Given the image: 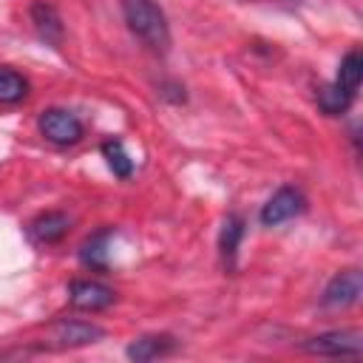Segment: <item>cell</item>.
Masks as SVG:
<instances>
[{
    "label": "cell",
    "instance_id": "1",
    "mask_svg": "<svg viewBox=\"0 0 363 363\" xmlns=\"http://www.w3.org/2000/svg\"><path fill=\"white\" fill-rule=\"evenodd\" d=\"M122 14H125L128 28L150 51H167V45H170V28H167L164 11L153 0H122Z\"/></svg>",
    "mask_w": 363,
    "mask_h": 363
},
{
    "label": "cell",
    "instance_id": "2",
    "mask_svg": "<svg viewBox=\"0 0 363 363\" xmlns=\"http://www.w3.org/2000/svg\"><path fill=\"white\" fill-rule=\"evenodd\" d=\"M303 349L309 354H323V357H357L363 354V335L357 329H332L303 340Z\"/></svg>",
    "mask_w": 363,
    "mask_h": 363
},
{
    "label": "cell",
    "instance_id": "3",
    "mask_svg": "<svg viewBox=\"0 0 363 363\" xmlns=\"http://www.w3.org/2000/svg\"><path fill=\"white\" fill-rule=\"evenodd\" d=\"M37 125H40V133L54 145H74L82 139V122L71 111H62V108L43 111Z\"/></svg>",
    "mask_w": 363,
    "mask_h": 363
},
{
    "label": "cell",
    "instance_id": "4",
    "mask_svg": "<svg viewBox=\"0 0 363 363\" xmlns=\"http://www.w3.org/2000/svg\"><path fill=\"white\" fill-rule=\"evenodd\" d=\"M301 210H303V196H301V190H295V187H281V190H275V193L267 199V204L261 207V224H264V227H278V224L289 221L292 216H298Z\"/></svg>",
    "mask_w": 363,
    "mask_h": 363
},
{
    "label": "cell",
    "instance_id": "5",
    "mask_svg": "<svg viewBox=\"0 0 363 363\" xmlns=\"http://www.w3.org/2000/svg\"><path fill=\"white\" fill-rule=\"evenodd\" d=\"M68 301L79 312H99L108 309L116 301V292L99 281H71L68 286Z\"/></svg>",
    "mask_w": 363,
    "mask_h": 363
},
{
    "label": "cell",
    "instance_id": "6",
    "mask_svg": "<svg viewBox=\"0 0 363 363\" xmlns=\"http://www.w3.org/2000/svg\"><path fill=\"white\" fill-rule=\"evenodd\" d=\"M105 332L94 323H85V320H60L54 323L51 329V346L54 349H74V346H88V343H96Z\"/></svg>",
    "mask_w": 363,
    "mask_h": 363
},
{
    "label": "cell",
    "instance_id": "7",
    "mask_svg": "<svg viewBox=\"0 0 363 363\" xmlns=\"http://www.w3.org/2000/svg\"><path fill=\"white\" fill-rule=\"evenodd\" d=\"M360 292H363V278H360V272H357V269H343V272H337V275L326 284V289H323V303H326V306H335V309H343V306L357 303Z\"/></svg>",
    "mask_w": 363,
    "mask_h": 363
},
{
    "label": "cell",
    "instance_id": "8",
    "mask_svg": "<svg viewBox=\"0 0 363 363\" xmlns=\"http://www.w3.org/2000/svg\"><path fill=\"white\" fill-rule=\"evenodd\" d=\"M68 227H71V218H68L65 213L51 210V213L37 216V218L28 224V235H31V241H37V244H54V241H60V238L68 233Z\"/></svg>",
    "mask_w": 363,
    "mask_h": 363
},
{
    "label": "cell",
    "instance_id": "9",
    "mask_svg": "<svg viewBox=\"0 0 363 363\" xmlns=\"http://www.w3.org/2000/svg\"><path fill=\"white\" fill-rule=\"evenodd\" d=\"M31 23H34L37 34L45 43H51V45H60L62 43V20H60V14H57V9L51 3L37 0L31 6Z\"/></svg>",
    "mask_w": 363,
    "mask_h": 363
},
{
    "label": "cell",
    "instance_id": "10",
    "mask_svg": "<svg viewBox=\"0 0 363 363\" xmlns=\"http://www.w3.org/2000/svg\"><path fill=\"white\" fill-rule=\"evenodd\" d=\"M113 227H105L94 233L82 247H79V261L91 269H108V241L113 238Z\"/></svg>",
    "mask_w": 363,
    "mask_h": 363
},
{
    "label": "cell",
    "instance_id": "11",
    "mask_svg": "<svg viewBox=\"0 0 363 363\" xmlns=\"http://www.w3.org/2000/svg\"><path fill=\"white\" fill-rule=\"evenodd\" d=\"M173 346H176V343H173L170 335H145V337H139V340H133V343L128 346V357H130V360H139V363L156 360V357L173 352Z\"/></svg>",
    "mask_w": 363,
    "mask_h": 363
},
{
    "label": "cell",
    "instance_id": "12",
    "mask_svg": "<svg viewBox=\"0 0 363 363\" xmlns=\"http://www.w3.org/2000/svg\"><path fill=\"white\" fill-rule=\"evenodd\" d=\"M241 235H244V221L238 216H227L224 227H221V235H218V250H221V258H224L227 267L235 264V252H238Z\"/></svg>",
    "mask_w": 363,
    "mask_h": 363
},
{
    "label": "cell",
    "instance_id": "13",
    "mask_svg": "<svg viewBox=\"0 0 363 363\" xmlns=\"http://www.w3.org/2000/svg\"><path fill=\"white\" fill-rule=\"evenodd\" d=\"M360 77H363V57H360V51H349V54L340 60V68H337L335 82H337L340 88H346L349 94H357Z\"/></svg>",
    "mask_w": 363,
    "mask_h": 363
},
{
    "label": "cell",
    "instance_id": "14",
    "mask_svg": "<svg viewBox=\"0 0 363 363\" xmlns=\"http://www.w3.org/2000/svg\"><path fill=\"white\" fill-rule=\"evenodd\" d=\"M352 99H354V94H349L346 88H340L337 82H332V85H323L320 91H318V105H320V111L323 113H343L349 105H352Z\"/></svg>",
    "mask_w": 363,
    "mask_h": 363
},
{
    "label": "cell",
    "instance_id": "15",
    "mask_svg": "<svg viewBox=\"0 0 363 363\" xmlns=\"http://www.w3.org/2000/svg\"><path fill=\"white\" fill-rule=\"evenodd\" d=\"M28 94V82L23 74L11 68H0V105H14Z\"/></svg>",
    "mask_w": 363,
    "mask_h": 363
},
{
    "label": "cell",
    "instance_id": "16",
    "mask_svg": "<svg viewBox=\"0 0 363 363\" xmlns=\"http://www.w3.org/2000/svg\"><path fill=\"white\" fill-rule=\"evenodd\" d=\"M102 156L108 159V167L113 170V176L128 179V176L133 173V159L125 153V145H122L119 139H108V142L102 145Z\"/></svg>",
    "mask_w": 363,
    "mask_h": 363
},
{
    "label": "cell",
    "instance_id": "17",
    "mask_svg": "<svg viewBox=\"0 0 363 363\" xmlns=\"http://www.w3.org/2000/svg\"><path fill=\"white\" fill-rule=\"evenodd\" d=\"M292 3H298V0H292Z\"/></svg>",
    "mask_w": 363,
    "mask_h": 363
}]
</instances>
